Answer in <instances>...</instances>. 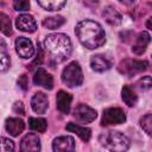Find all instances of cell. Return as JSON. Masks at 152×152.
<instances>
[{
    "mask_svg": "<svg viewBox=\"0 0 152 152\" xmlns=\"http://www.w3.org/2000/svg\"><path fill=\"white\" fill-rule=\"evenodd\" d=\"M126 121V114L121 108L112 107L103 110L101 125L102 126H112V125H120Z\"/></svg>",
    "mask_w": 152,
    "mask_h": 152,
    "instance_id": "8992f818",
    "label": "cell"
},
{
    "mask_svg": "<svg viewBox=\"0 0 152 152\" xmlns=\"http://www.w3.org/2000/svg\"><path fill=\"white\" fill-rule=\"evenodd\" d=\"M11 66V58L6 42L0 38V74L7 71Z\"/></svg>",
    "mask_w": 152,
    "mask_h": 152,
    "instance_id": "d6986e66",
    "label": "cell"
},
{
    "mask_svg": "<svg viewBox=\"0 0 152 152\" xmlns=\"http://www.w3.org/2000/svg\"><path fill=\"white\" fill-rule=\"evenodd\" d=\"M30 7V0H13V8L18 12L27 11Z\"/></svg>",
    "mask_w": 152,
    "mask_h": 152,
    "instance_id": "83f0119b",
    "label": "cell"
},
{
    "mask_svg": "<svg viewBox=\"0 0 152 152\" xmlns=\"http://www.w3.org/2000/svg\"><path fill=\"white\" fill-rule=\"evenodd\" d=\"M121 97L122 101L128 106V107H133L137 104L138 102V95L135 94V91L129 87V86H124L121 89Z\"/></svg>",
    "mask_w": 152,
    "mask_h": 152,
    "instance_id": "44dd1931",
    "label": "cell"
},
{
    "mask_svg": "<svg viewBox=\"0 0 152 152\" xmlns=\"http://www.w3.org/2000/svg\"><path fill=\"white\" fill-rule=\"evenodd\" d=\"M148 66V62L147 61H141V59H131V58H126L124 61H121L118 65V71L125 76H134L137 74H140L142 71H145Z\"/></svg>",
    "mask_w": 152,
    "mask_h": 152,
    "instance_id": "5b68a950",
    "label": "cell"
},
{
    "mask_svg": "<svg viewBox=\"0 0 152 152\" xmlns=\"http://www.w3.org/2000/svg\"><path fill=\"white\" fill-rule=\"evenodd\" d=\"M18 84H19V87H20L23 90H26V89L28 88V80H27V76H26L25 74H23V75L19 76V78H18Z\"/></svg>",
    "mask_w": 152,
    "mask_h": 152,
    "instance_id": "f546056e",
    "label": "cell"
},
{
    "mask_svg": "<svg viewBox=\"0 0 152 152\" xmlns=\"http://www.w3.org/2000/svg\"><path fill=\"white\" fill-rule=\"evenodd\" d=\"M152 86V81H151V76H144L142 78H140L137 83V87L140 90H148Z\"/></svg>",
    "mask_w": 152,
    "mask_h": 152,
    "instance_id": "f1b7e54d",
    "label": "cell"
},
{
    "mask_svg": "<svg viewBox=\"0 0 152 152\" xmlns=\"http://www.w3.org/2000/svg\"><path fill=\"white\" fill-rule=\"evenodd\" d=\"M75 33L80 43L89 50L97 49L106 42V33L102 26L90 19L80 21L75 27Z\"/></svg>",
    "mask_w": 152,
    "mask_h": 152,
    "instance_id": "6da1fadb",
    "label": "cell"
},
{
    "mask_svg": "<svg viewBox=\"0 0 152 152\" xmlns=\"http://www.w3.org/2000/svg\"><path fill=\"white\" fill-rule=\"evenodd\" d=\"M31 107H32V109H33L34 113H37V114H44L48 110V107H49L48 96L44 93H42V91L36 93L32 96Z\"/></svg>",
    "mask_w": 152,
    "mask_h": 152,
    "instance_id": "7c38bea8",
    "label": "cell"
},
{
    "mask_svg": "<svg viewBox=\"0 0 152 152\" xmlns=\"http://www.w3.org/2000/svg\"><path fill=\"white\" fill-rule=\"evenodd\" d=\"M118 1L121 2V4H124V5H126V6H131V5L134 4L135 0H118Z\"/></svg>",
    "mask_w": 152,
    "mask_h": 152,
    "instance_id": "1f68e13d",
    "label": "cell"
},
{
    "mask_svg": "<svg viewBox=\"0 0 152 152\" xmlns=\"http://www.w3.org/2000/svg\"><path fill=\"white\" fill-rule=\"evenodd\" d=\"M150 40H151V37L147 32H141L135 38V42L134 44L132 45V51L135 53V55H142L147 48V45L150 44Z\"/></svg>",
    "mask_w": 152,
    "mask_h": 152,
    "instance_id": "e0dca14e",
    "label": "cell"
},
{
    "mask_svg": "<svg viewBox=\"0 0 152 152\" xmlns=\"http://www.w3.org/2000/svg\"><path fill=\"white\" fill-rule=\"evenodd\" d=\"M65 129L69 131V132H72V133H76L83 141H89L90 139V135H91V131L87 127H82V126H78L74 122H69L66 126H65Z\"/></svg>",
    "mask_w": 152,
    "mask_h": 152,
    "instance_id": "ffe728a7",
    "label": "cell"
},
{
    "mask_svg": "<svg viewBox=\"0 0 152 152\" xmlns=\"http://www.w3.org/2000/svg\"><path fill=\"white\" fill-rule=\"evenodd\" d=\"M102 17L104 18V20L110 25V26H118L121 24L122 17L121 14L113 7V6H107L103 8L102 11Z\"/></svg>",
    "mask_w": 152,
    "mask_h": 152,
    "instance_id": "ac0fdd59",
    "label": "cell"
},
{
    "mask_svg": "<svg viewBox=\"0 0 152 152\" xmlns=\"http://www.w3.org/2000/svg\"><path fill=\"white\" fill-rule=\"evenodd\" d=\"M52 150L55 152H71L75 150V140L70 135H61L53 139Z\"/></svg>",
    "mask_w": 152,
    "mask_h": 152,
    "instance_id": "30bf717a",
    "label": "cell"
},
{
    "mask_svg": "<svg viewBox=\"0 0 152 152\" xmlns=\"http://www.w3.org/2000/svg\"><path fill=\"white\" fill-rule=\"evenodd\" d=\"M20 150L24 152L28 151H39L40 150V139L36 133L26 134L20 141Z\"/></svg>",
    "mask_w": 152,
    "mask_h": 152,
    "instance_id": "4fadbf2b",
    "label": "cell"
},
{
    "mask_svg": "<svg viewBox=\"0 0 152 152\" xmlns=\"http://www.w3.org/2000/svg\"><path fill=\"white\" fill-rule=\"evenodd\" d=\"M71 101H72V96L64 91V90H59L57 93L56 96V103H57V109L63 113V114H68L70 112V107H71Z\"/></svg>",
    "mask_w": 152,
    "mask_h": 152,
    "instance_id": "5bb4252c",
    "label": "cell"
},
{
    "mask_svg": "<svg viewBox=\"0 0 152 152\" xmlns=\"http://www.w3.org/2000/svg\"><path fill=\"white\" fill-rule=\"evenodd\" d=\"M0 31L6 34V36H10L12 33V24H11V19L10 17L4 13V12H0Z\"/></svg>",
    "mask_w": 152,
    "mask_h": 152,
    "instance_id": "d4e9b609",
    "label": "cell"
},
{
    "mask_svg": "<svg viewBox=\"0 0 152 152\" xmlns=\"http://www.w3.org/2000/svg\"><path fill=\"white\" fill-rule=\"evenodd\" d=\"M150 21H151V19H148V20H147V24H146V26H147V28H148V30L151 28V24H150Z\"/></svg>",
    "mask_w": 152,
    "mask_h": 152,
    "instance_id": "d6a6232c",
    "label": "cell"
},
{
    "mask_svg": "<svg viewBox=\"0 0 152 152\" xmlns=\"http://www.w3.org/2000/svg\"><path fill=\"white\" fill-rule=\"evenodd\" d=\"M15 26L18 30H20L23 32H27V33H33L37 30V23H36L34 18L27 13H24V14H20L17 17Z\"/></svg>",
    "mask_w": 152,
    "mask_h": 152,
    "instance_id": "9c48e42d",
    "label": "cell"
},
{
    "mask_svg": "<svg viewBox=\"0 0 152 152\" xmlns=\"http://www.w3.org/2000/svg\"><path fill=\"white\" fill-rule=\"evenodd\" d=\"M72 116L80 122L88 124V122H91V121H94L96 119L97 113L91 107H89V106H87L84 103H80V104H77L75 107V109L72 112Z\"/></svg>",
    "mask_w": 152,
    "mask_h": 152,
    "instance_id": "52a82bcc",
    "label": "cell"
},
{
    "mask_svg": "<svg viewBox=\"0 0 152 152\" xmlns=\"http://www.w3.org/2000/svg\"><path fill=\"white\" fill-rule=\"evenodd\" d=\"M6 131L12 137H18L25 128V122L19 118H8L5 122Z\"/></svg>",
    "mask_w": 152,
    "mask_h": 152,
    "instance_id": "2e32d148",
    "label": "cell"
},
{
    "mask_svg": "<svg viewBox=\"0 0 152 152\" xmlns=\"http://www.w3.org/2000/svg\"><path fill=\"white\" fill-rule=\"evenodd\" d=\"M13 110H14V113H17V114L24 115V114H25V109H24L23 102H21V101H17V102L13 104Z\"/></svg>",
    "mask_w": 152,
    "mask_h": 152,
    "instance_id": "4dcf8cb0",
    "label": "cell"
},
{
    "mask_svg": "<svg viewBox=\"0 0 152 152\" xmlns=\"http://www.w3.org/2000/svg\"><path fill=\"white\" fill-rule=\"evenodd\" d=\"M140 126H141V128H142L148 135L152 134V114H151V113L145 114V115L140 119Z\"/></svg>",
    "mask_w": 152,
    "mask_h": 152,
    "instance_id": "484cf974",
    "label": "cell"
},
{
    "mask_svg": "<svg viewBox=\"0 0 152 152\" xmlns=\"http://www.w3.org/2000/svg\"><path fill=\"white\" fill-rule=\"evenodd\" d=\"M90 66L96 72H103L112 66V62L104 55H95L90 58Z\"/></svg>",
    "mask_w": 152,
    "mask_h": 152,
    "instance_id": "9a60e30c",
    "label": "cell"
},
{
    "mask_svg": "<svg viewBox=\"0 0 152 152\" xmlns=\"http://www.w3.org/2000/svg\"><path fill=\"white\" fill-rule=\"evenodd\" d=\"M62 81L69 88L80 87L82 84V82H83V74H82V69H81L78 62L74 61V62L69 63L63 69Z\"/></svg>",
    "mask_w": 152,
    "mask_h": 152,
    "instance_id": "277c9868",
    "label": "cell"
},
{
    "mask_svg": "<svg viewBox=\"0 0 152 152\" xmlns=\"http://www.w3.org/2000/svg\"><path fill=\"white\" fill-rule=\"evenodd\" d=\"M37 2H38L39 6H40L42 8H44L45 11L55 12V11L62 10V8L65 6L66 0H37Z\"/></svg>",
    "mask_w": 152,
    "mask_h": 152,
    "instance_id": "7402d4cb",
    "label": "cell"
},
{
    "mask_svg": "<svg viewBox=\"0 0 152 152\" xmlns=\"http://www.w3.org/2000/svg\"><path fill=\"white\" fill-rule=\"evenodd\" d=\"M33 83L36 86H39V87H43L45 89H49L51 90L53 88V78L52 76L44 69V68H38L36 71H34V75H33Z\"/></svg>",
    "mask_w": 152,
    "mask_h": 152,
    "instance_id": "8fae6325",
    "label": "cell"
},
{
    "mask_svg": "<svg viewBox=\"0 0 152 152\" xmlns=\"http://www.w3.org/2000/svg\"><path fill=\"white\" fill-rule=\"evenodd\" d=\"M45 52L52 64H59L68 59L72 52L70 38L64 33H51L44 39Z\"/></svg>",
    "mask_w": 152,
    "mask_h": 152,
    "instance_id": "7a4b0ae2",
    "label": "cell"
},
{
    "mask_svg": "<svg viewBox=\"0 0 152 152\" xmlns=\"http://www.w3.org/2000/svg\"><path fill=\"white\" fill-rule=\"evenodd\" d=\"M99 141L106 150L109 151L122 152L129 147V139L119 131H109L102 133L99 137Z\"/></svg>",
    "mask_w": 152,
    "mask_h": 152,
    "instance_id": "3957f363",
    "label": "cell"
},
{
    "mask_svg": "<svg viewBox=\"0 0 152 152\" xmlns=\"http://www.w3.org/2000/svg\"><path fill=\"white\" fill-rule=\"evenodd\" d=\"M64 23H65V19L63 17H61V15H53V17L45 18L43 20V26L45 28H49V30H55V28L61 27Z\"/></svg>",
    "mask_w": 152,
    "mask_h": 152,
    "instance_id": "603a6c76",
    "label": "cell"
},
{
    "mask_svg": "<svg viewBox=\"0 0 152 152\" xmlns=\"http://www.w3.org/2000/svg\"><path fill=\"white\" fill-rule=\"evenodd\" d=\"M15 51L19 57L24 59L32 58L34 55V48L32 42L26 37H18L15 40Z\"/></svg>",
    "mask_w": 152,
    "mask_h": 152,
    "instance_id": "ba28073f",
    "label": "cell"
},
{
    "mask_svg": "<svg viewBox=\"0 0 152 152\" xmlns=\"http://www.w3.org/2000/svg\"><path fill=\"white\" fill-rule=\"evenodd\" d=\"M13 150H14V142L8 138L0 137V152H8Z\"/></svg>",
    "mask_w": 152,
    "mask_h": 152,
    "instance_id": "4316f807",
    "label": "cell"
},
{
    "mask_svg": "<svg viewBox=\"0 0 152 152\" xmlns=\"http://www.w3.org/2000/svg\"><path fill=\"white\" fill-rule=\"evenodd\" d=\"M28 127L36 132H45L48 124L43 118H28Z\"/></svg>",
    "mask_w": 152,
    "mask_h": 152,
    "instance_id": "cb8c5ba5",
    "label": "cell"
}]
</instances>
